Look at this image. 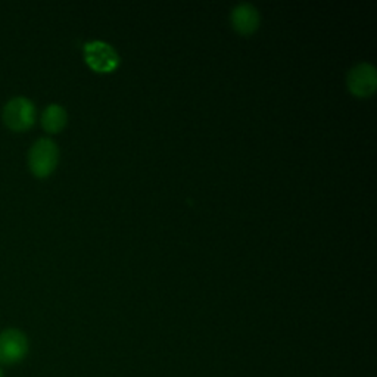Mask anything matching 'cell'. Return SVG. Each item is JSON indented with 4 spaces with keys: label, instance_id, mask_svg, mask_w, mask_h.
<instances>
[{
    "label": "cell",
    "instance_id": "5",
    "mask_svg": "<svg viewBox=\"0 0 377 377\" xmlns=\"http://www.w3.org/2000/svg\"><path fill=\"white\" fill-rule=\"evenodd\" d=\"M350 91L357 98H369L377 89V72L371 64H359L348 74Z\"/></svg>",
    "mask_w": 377,
    "mask_h": 377
},
{
    "label": "cell",
    "instance_id": "6",
    "mask_svg": "<svg viewBox=\"0 0 377 377\" xmlns=\"http://www.w3.org/2000/svg\"><path fill=\"white\" fill-rule=\"evenodd\" d=\"M260 23H261V17L257 8L249 4H242L239 6H236L231 12L233 28L243 36H249L255 33L260 27Z\"/></svg>",
    "mask_w": 377,
    "mask_h": 377
},
{
    "label": "cell",
    "instance_id": "2",
    "mask_svg": "<svg viewBox=\"0 0 377 377\" xmlns=\"http://www.w3.org/2000/svg\"><path fill=\"white\" fill-rule=\"evenodd\" d=\"M28 340L17 328H8L0 333V366H13L25 358Z\"/></svg>",
    "mask_w": 377,
    "mask_h": 377
},
{
    "label": "cell",
    "instance_id": "7",
    "mask_svg": "<svg viewBox=\"0 0 377 377\" xmlns=\"http://www.w3.org/2000/svg\"><path fill=\"white\" fill-rule=\"evenodd\" d=\"M41 124L46 132L58 133L65 127L67 124V113L65 109L59 105H49L43 113Z\"/></svg>",
    "mask_w": 377,
    "mask_h": 377
},
{
    "label": "cell",
    "instance_id": "1",
    "mask_svg": "<svg viewBox=\"0 0 377 377\" xmlns=\"http://www.w3.org/2000/svg\"><path fill=\"white\" fill-rule=\"evenodd\" d=\"M58 146L51 139H40L30 151V168L37 177H47L56 168Z\"/></svg>",
    "mask_w": 377,
    "mask_h": 377
},
{
    "label": "cell",
    "instance_id": "4",
    "mask_svg": "<svg viewBox=\"0 0 377 377\" xmlns=\"http://www.w3.org/2000/svg\"><path fill=\"white\" fill-rule=\"evenodd\" d=\"M86 62L98 72H111L120 65V56L111 44L105 41H91L84 46Z\"/></svg>",
    "mask_w": 377,
    "mask_h": 377
},
{
    "label": "cell",
    "instance_id": "3",
    "mask_svg": "<svg viewBox=\"0 0 377 377\" xmlns=\"http://www.w3.org/2000/svg\"><path fill=\"white\" fill-rule=\"evenodd\" d=\"M4 121L11 130L24 132L36 121V108L25 98H15L4 109Z\"/></svg>",
    "mask_w": 377,
    "mask_h": 377
}]
</instances>
